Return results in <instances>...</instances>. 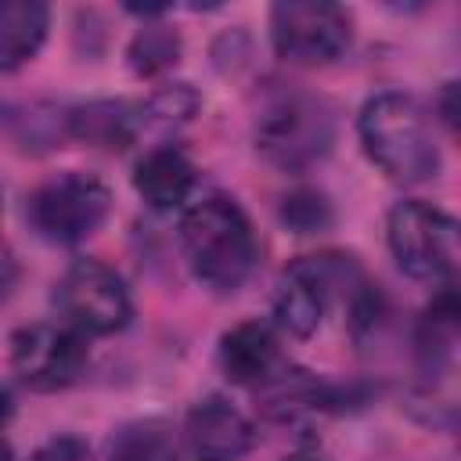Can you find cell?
<instances>
[{"mask_svg": "<svg viewBox=\"0 0 461 461\" xmlns=\"http://www.w3.org/2000/svg\"><path fill=\"white\" fill-rule=\"evenodd\" d=\"M180 249L191 274L227 295L245 285L256 267V234L249 216L230 198H202L180 220Z\"/></svg>", "mask_w": 461, "mask_h": 461, "instance_id": "1", "label": "cell"}, {"mask_svg": "<svg viewBox=\"0 0 461 461\" xmlns=\"http://www.w3.org/2000/svg\"><path fill=\"white\" fill-rule=\"evenodd\" d=\"M367 158L396 184H421L439 173V144L429 112L411 94H378L357 119Z\"/></svg>", "mask_w": 461, "mask_h": 461, "instance_id": "2", "label": "cell"}, {"mask_svg": "<svg viewBox=\"0 0 461 461\" xmlns=\"http://www.w3.org/2000/svg\"><path fill=\"white\" fill-rule=\"evenodd\" d=\"M335 140V112L324 97L299 86H274L256 112V148L281 169H306Z\"/></svg>", "mask_w": 461, "mask_h": 461, "instance_id": "3", "label": "cell"}, {"mask_svg": "<svg viewBox=\"0 0 461 461\" xmlns=\"http://www.w3.org/2000/svg\"><path fill=\"white\" fill-rule=\"evenodd\" d=\"M108 209H112V194L97 176L61 173L32 191L25 212L40 238L54 245H76L108 220Z\"/></svg>", "mask_w": 461, "mask_h": 461, "instance_id": "4", "label": "cell"}, {"mask_svg": "<svg viewBox=\"0 0 461 461\" xmlns=\"http://www.w3.org/2000/svg\"><path fill=\"white\" fill-rule=\"evenodd\" d=\"M54 306L79 335H115L130 324V292L101 259H76L54 285Z\"/></svg>", "mask_w": 461, "mask_h": 461, "instance_id": "5", "label": "cell"}, {"mask_svg": "<svg viewBox=\"0 0 461 461\" xmlns=\"http://www.w3.org/2000/svg\"><path fill=\"white\" fill-rule=\"evenodd\" d=\"M389 249L403 274L443 281L457 267V223L425 202H400L389 212Z\"/></svg>", "mask_w": 461, "mask_h": 461, "instance_id": "6", "label": "cell"}, {"mask_svg": "<svg viewBox=\"0 0 461 461\" xmlns=\"http://www.w3.org/2000/svg\"><path fill=\"white\" fill-rule=\"evenodd\" d=\"M270 40L292 65H328L349 47V14L328 0H285L270 7Z\"/></svg>", "mask_w": 461, "mask_h": 461, "instance_id": "7", "label": "cell"}, {"mask_svg": "<svg viewBox=\"0 0 461 461\" xmlns=\"http://www.w3.org/2000/svg\"><path fill=\"white\" fill-rule=\"evenodd\" d=\"M83 364H86V346L72 328L25 324L11 335V367L18 382L36 393H54L72 385Z\"/></svg>", "mask_w": 461, "mask_h": 461, "instance_id": "8", "label": "cell"}, {"mask_svg": "<svg viewBox=\"0 0 461 461\" xmlns=\"http://www.w3.org/2000/svg\"><path fill=\"white\" fill-rule=\"evenodd\" d=\"M346 274V267L335 256H303L295 259L274 292V317L281 328H288L292 335L306 339L321 328L328 299H331V285Z\"/></svg>", "mask_w": 461, "mask_h": 461, "instance_id": "9", "label": "cell"}, {"mask_svg": "<svg viewBox=\"0 0 461 461\" xmlns=\"http://www.w3.org/2000/svg\"><path fill=\"white\" fill-rule=\"evenodd\" d=\"M184 439L194 461H241L252 450L256 432L230 400L212 393V396H202L187 411Z\"/></svg>", "mask_w": 461, "mask_h": 461, "instance_id": "10", "label": "cell"}, {"mask_svg": "<svg viewBox=\"0 0 461 461\" xmlns=\"http://www.w3.org/2000/svg\"><path fill=\"white\" fill-rule=\"evenodd\" d=\"M281 346L274 339V331L259 321H245L238 328H230L220 339V367L230 382L238 385H263L277 367H281Z\"/></svg>", "mask_w": 461, "mask_h": 461, "instance_id": "11", "label": "cell"}, {"mask_svg": "<svg viewBox=\"0 0 461 461\" xmlns=\"http://www.w3.org/2000/svg\"><path fill=\"white\" fill-rule=\"evenodd\" d=\"M133 187L151 209H158V212L176 209L194 187V166L176 148H155L137 162Z\"/></svg>", "mask_w": 461, "mask_h": 461, "instance_id": "12", "label": "cell"}, {"mask_svg": "<svg viewBox=\"0 0 461 461\" xmlns=\"http://www.w3.org/2000/svg\"><path fill=\"white\" fill-rule=\"evenodd\" d=\"M140 122H144V115L126 101H94V104L72 108V115H68L72 137L83 144L104 148V151H122L137 137Z\"/></svg>", "mask_w": 461, "mask_h": 461, "instance_id": "13", "label": "cell"}, {"mask_svg": "<svg viewBox=\"0 0 461 461\" xmlns=\"http://www.w3.org/2000/svg\"><path fill=\"white\" fill-rule=\"evenodd\" d=\"M50 25V11L40 0H0V72L25 65Z\"/></svg>", "mask_w": 461, "mask_h": 461, "instance_id": "14", "label": "cell"}, {"mask_svg": "<svg viewBox=\"0 0 461 461\" xmlns=\"http://www.w3.org/2000/svg\"><path fill=\"white\" fill-rule=\"evenodd\" d=\"M108 461H180V447L166 421H130L112 436Z\"/></svg>", "mask_w": 461, "mask_h": 461, "instance_id": "15", "label": "cell"}, {"mask_svg": "<svg viewBox=\"0 0 461 461\" xmlns=\"http://www.w3.org/2000/svg\"><path fill=\"white\" fill-rule=\"evenodd\" d=\"M176 54H180V40L166 25H148L130 43V65L137 76H155V72L169 68L176 61Z\"/></svg>", "mask_w": 461, "mask_h": 461, "instance_id": "16", "label": "cell"}, {"mask_svg": "<svg viewBox=\"0 0 461 461\" xmlns=\"http://www.w3.org/2000/svg\"><path fill=\"white\" fill-rule=\"evenodd\" d=\"M281 216L299 234H306V230H317L328 220V209H324V198L321 194H292V198H285V212Z\"/></svg>", "mask_w": 461, "mask_h": 461, "instance_id": "17", "label": "cell"}, {"mask_svg": "<svg viewBox=\"0 0 461 461\" xmlns=\"http://www.w3.org/2000/svg\"><path fill=\"white\" fill-rule=\"evenodd\" d=\"M32 461H90V450L76 436H58L32 454Z\"/></svg>", "mask_w": 461, "mask_h": 461, "instance_id": "18", "label": "cell"}, {"mask_svg": "<svg viewBox=\"0 0 461 461\" xmlns=\"http://www.w3.org/2000/svg\"><path fill=\"white\" fill-rule=\"evenodd\" d=\"M14 277H18V270H14V263H11V256L7 252H0V299L11 292V285H14Z\"/></svg>", "mask_w": 461, "mask_h": 461, "instance_id": "19", "label": "cell"}, {"mask_svg": "<svg viewBox=\"0 0 461 461\" xmlns=\"http://www.w3.org/2000/svg\"><path fill=\"white\" fill-rule=\"evenodd\" d=\"M7 414H11V396H7V389L0 385V425L7 421Z\"/></svg>", "mask_w": 461, "mask_h": 461, "instance_id": "20", "label": "cell"}, {"mask_svg": "<svg viewBox=\"0 0 461 461\" xmlns=\"http://www.w3.org/2000/svg\"><path fill=\"white\" fill-rule=\"evenodd\" d=\"M0 461H11V447L0 439Z\"/></svg>", "mask_w": 461, "mask_h": 461, "instance_id": "21", "label": "cell"}, {"mask_svg": "<svg viewBox=\"0 0 461 461\" xmlns=\"http://www.w3.org/2000/svg\"><path fill=\"white\" fill-rule=\"evenodd\" d=\"M288 461H313V457H288Z\"/></svg>", "mask_w": 461, "mask_h": 461, "instance_id": "22", "label": "cell"}]
</instances>
